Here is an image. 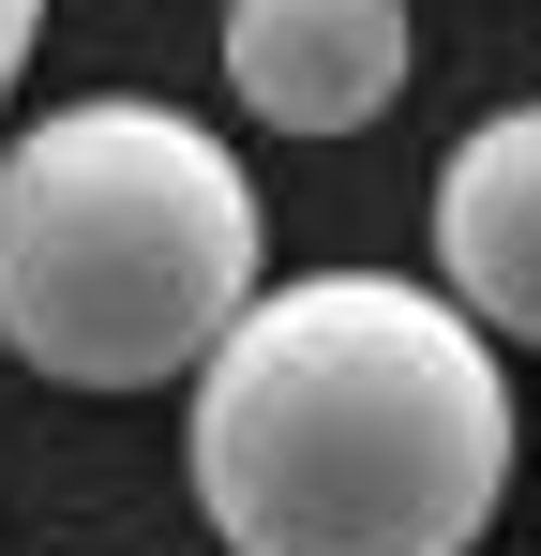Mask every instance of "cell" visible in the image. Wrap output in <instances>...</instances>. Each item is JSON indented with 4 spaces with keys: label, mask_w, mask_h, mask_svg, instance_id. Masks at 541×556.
<instances>
[{
    "label": "cell",
    "mask_w": 541,
    "mask_h": 556,
    "mask_svg": "<svg viewBox=\"0 0 541 556\" xmlns=\"http://www.w3.org/2000/svg\"><path fill=\"white\" fill-rule=\"evenodd\" d=\"M180 452L226 556H481L512 496V376L451 286L301 271L226 316Z\"/></svg>",
    "instance_id": "1"
},
{
    "label": "cell",
    "mask_w": 541,
    "mask_h": 556,
    "mask_svg": "<svg viewBox=\"0 0 541 556\" xmlns=\"http://www.w3.org/2000/svg\"><path fill=\"white\" fill-rule=\"evenodd\" d=\"M256 301V181L211 121L136 91L0 136V346L61 391H166Z\"/></svg>",
    "instance_id": "2"
},
{
    "label": "cell",
    "mask_w": 541,
    "mask_h": 556,
    "mask_svg": "<svg viewBox=\"0 0 541 556\" xmlns=\"http://www.w3.org/2000/svg\"><path fill=\"white\" fill-rule=\"evenodd\" d=\"M226 91L270 136H361L406 91V0H226Z\"/></svg>",
    "instance_id": "3"
},
{
    "label": "cell",
    "mask_w": 541,
    "mask_h": 556,
    "mask_svg": "<svg viewBox=\"0 0 541 556\" xmlns=\"http://www.w3.org/2000/svg\"><path fill=\"white\" fill-rule=\"evenodd\" d=\"M437 286L496 346H541V105H496L437 166Z\"/></svg>",
    "instance_id": "4"
},
{
    "label": "cell",
    "mask_w": 541,
    "mask_h": 556,
    "mask_svg": "<svg viewBox=\"0 0 541 556\" xmlns=\"http://www.w3.org/2000/svg\"><path fill=\"white\" fill-rule=\"evenodd\" d=\"M30 30H46V0H0V91L30 76Z\"/></svg>",
    "instance_id": "5"
}]
</instances>
